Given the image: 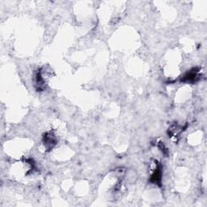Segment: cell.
I'll use <instances>...</instances> for the list:
<instances>
[{"instance_id": "6da1fadb", "label": "cell", "mask_w": 207, "mask_h": 207, "mask_svg": "<svg viewBox=\"0 0 207 207\" xmlns=\"http://www.w3.org/2000/svg\"><path fill=\"white\" fill-rule=\"evenodd\" d=\"M55 139H54V136L51 134H49L47 135V136H45V145L48 147H53V145L55 144Z\"/></svg>"}]
</instances>
